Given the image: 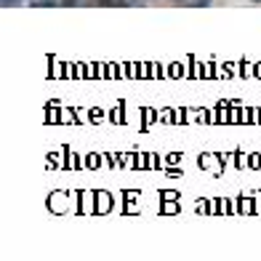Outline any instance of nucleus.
<instances>
[{"label": "nucleus", "instance_id": "1", "mask_svg": "<svg viewBox=\"0 0 261 261\" xmlns=\"http://www.w3.org/2000/svg\"><path fill=\"white\" fill-rule=\"evenodd\" d=\"M8 3H16V0H3V6H8Z\"/></svg>", "mask_w": 261, "mask_h": 261}, {"label": "nucleus", "instance_id": "2", "mask_svg": "<svg viewBox=\"0 0 261 261\" xmlns=\"http://www.w3.org/2000/svg\"><path fill=\"white\" fill-rule=\"evenodd\" d=\"M256 3H261V0H256Z\"/></svg>", "mask_w": 261, "mask_h": 261}]
</instances>
